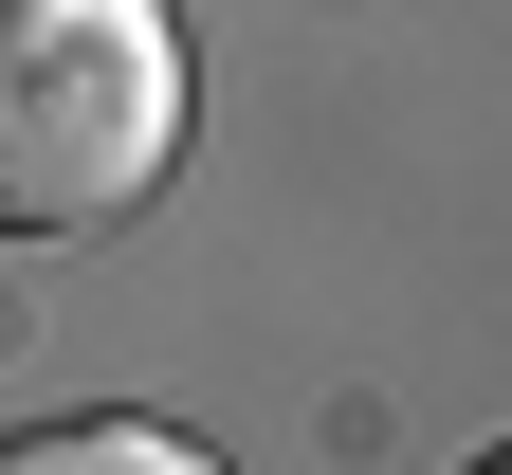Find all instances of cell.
Segmentation results:
<instances>
[{
  "instance_id": "3",
  "label": "cell",
  "mask_w": 512,
  "mask_h": 475,
  "mask_svg": "<svg viewBox=\"0 0 512 475\" xmlns=\"http://www.w3.org/2000/svg\"><path fill=\"white\" fill-rule=\"evenodd\" d=\"M476 475H512V439H494V457H476Z\"/></svg>"
},
{
  "instance_id": "1",
  "label": "cell",
  "mask_w": 512,
  "mask_h": 475,
  "mask_svg": "<svg viewBox=\"0 0 512 475\" xmlns=\"http://www.w3.org/2000/svg\"><path fill=\"white\" fill-rule=\"evenodd\" d=\"M183 110L165 0H0V238H110L183 165Z\"/></svg>"
},
{
  "instance_id": "2",
  "label": "cell",
  "mask_w": 512,
  "mask_h": 475,
  "mask_svg": "<svg viewBox=\"0 0 512 475\" xmlns=\"http://www.w3.org/2000/svg\"><path fill=\"white\" fill-rule=\"evenodd\" d=\"M0 475H220L183 421H37V439H0Z\"/></svg>"
}]
</instances>
